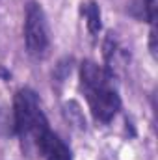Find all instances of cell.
<instances>
[{
  "label": "cell",
  "mask_w": 158,
  "mask_h": 160,
  "mask_svg": "<svg viewBox=\"0 0 158 160\" xmlns=\"http://www.w3.org/2000/svg\"><path fill=\"white\" fill-rule=\"evenodd\" d=\"M80 84L93 118L110 123L121 108V99L114 88V77L95 62H84L80 67Z\"/></svg>",
  "instance_id": "6da1fadb"
},
{
  "label": "cell",
  "mask_w": 158,
  "mask_h": 160,
  "mask_svg": "<svg viewBox=\"0 0 158 160\" xmlns=\"http://www.w3.org/2000/svg\"><path fill=\"white\" fill-rule=\"evenodd\" d=\"M13 125L26 155H37L43 136L50 130L48 121L41 110L39 99L30 88H22L13 99Z\"/></svg>",
  "instance_id": "7a4b0ae2"
},
{
  "label": "cell",
  "mask_w": 158,
  "mask_h": 160,
  "mask_svg": "<svg viewBox=\"0 0 158 160\" xmlns=\"http://www.w3.org/2000/svg\"><path fill=\"white\" fill-rule=\"evenodd\" d=\"M24 41L26 50L34 58H43L48 50L50 38H48V24L45 11L37 2H28L26 17H24Z\"/></svg>",
  "instance_id": "3957f363"
},
{
  "label": "cell",
  "mask_w": 158,
  "mask_h": 160,
  "mask_svg": "<svg viewBox=\"0 0 158 160\" xmlns=\"http://www.w3.org/2000/svg\"><path fill=\"white\" fill-rule=\"evenodd\" d=\"M37 155H39L43 160H73L71 157V149L63 143V140L48 130L43 140L39 142V147H37Z\"/></svg>",
  "instance_id": "277c9868"
},
{
  "label": "cell",
  "mask_w": 158,
  "mask_h": 160,
  "mask_svg": "<svg viewBox=\"0 0 158 160\" xmlns=\"http://www.w3.org/2000/svg\"><path fill=\"white\" fill-rule=\"evenodd\" d=\"M130 15L140 19V21L151 22L155 26V21H156V0H132Z\"/></svg>",
  "instance_id": "5b68a950"
},
{
  "label": "cell",
  "mask_w": 158,
  "mask_h": 160,
  "mask_svg": "<svg viewBox=\"0 0 158 160\" xmlns=\"http://www.w3.org/2000/svg\"><path fill=\"white\" fill-rule=\"evenodd\" d=\"M82 13H84V17H86V22H87L89 32H91L93 36L99 34V32H101V9H99V6H97L95 2H89V4H86V6L82 8Z\"/></svg>",
  "instance_id": "8992f818"
}]
</instances>
